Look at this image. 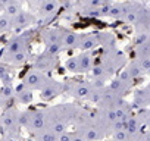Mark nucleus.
<instances>
[{"label":"nucleus","mask_w":150,"mask_h":141,"mask_svg":"<svg viewBox=\"0 0 150 141\" xmlns=\"http://www.w3.org/2000/svg\"><path fill=\"white\" fill-rule=\"evenodd\" d=\"M31 38H33V32H30V31L12 37L6 44L5 54H13L18 51H28V46L31 43Z\"/></svg>","instance_id":"obj_1"},{"label":"nucleus","mask_w":150,"mask_h":141,"mask_svg":"<svg viewBox=\"0 0 150 141\" xmlns=\"http://www.w3.org/2000/svg\"><path fill=\"white\" fill-rule=\"evenodd\" d=\"M49 81V78L41 72V70H33V72H30L25 78H24V85L28 87V88H41L46 82Z\"/></svg>","instance_id":"obj_2"},{"label":"nucleus","mask_w":150,"mask_h":141,"mask_svg":"<svg viewBox=\"0 0 150 141\" xmlns=\"http://www.w3.org/2000/svg\"><path fill=\"white\" fill-rule=\"evenodd\" d=\"M34 15L28 13V12H18L15 16H12V25H13V30H24L27 27H30L33 22H34Z\"/></svg>","instance_id":"obj_3"},{"label":"nucleus","mask_w":150,"mask_h":141,"mask_svg":"<svg viewBox=\"0 0 150 141\" xmlns=\"http://www.w3.org/2000/svg\"><path fill=\"white\" fill-rule=\"evenodd\" d=\"M78 43H80V34L63 30L62 38H60L62 49H78Z\"/></svg>","instance_id":"obj_4"},{"label":"nucleus","mask_w":150,"mask_h":141,"mask_svg":"<svg viewBox=\"0 0 150 141\" xmlns=\"http://www.w3.org/2000/svg\"><path fill=\"white\" fill-rule=\"evenodd\" d=\"M59 11V2L57 0H52V2H41L40 3V16L43 19H49L54 16Z\"/></svg>","instance_id":"obj_5"},{"label":"nucleus","mask_w":150,"mask_h":141,"mask_svg":"<svg viewBox=\"0 0 150 141\" xmlns=\"http://www.w3.org/2000/svg\"><path fill=\"white\" fill-rule=\"evenodd\" d=\"M41 99L43 100H47V99H52V97H54L56 94H59V91H60V85L56 82V81H47L41 88Z\"/></svg>","instance_id":"obj_6"},{"label":"nucleus","mask_w":150,"mask_h":141,"mask_svg":"<svg viewBox=\"0 0 150 141\" xmlns=\"http://www.w3.org/2000/svg\"><path fill=\"white\" fill-rule=\"evenodd\" d=\"M62 32H63V28H49V30L43 31L41 37H43V40H44V43H46V44L60 43Z\"/></svg>","instance_id":"obj_7"},{"label":"nucleus","mask_w":150,"mask_h":141,"mask_svg":"<svg viewBox=\"0 0 150 141\" xmlns=\"http://www.w3.org/2000/svg\"><path fill=\"white\" fill-rule=\"evenodd\" d=\"M99 44L97 40V34H86V35H80V43L78 47L83 50H91Z\"/></svg>","instance_id":"obj_8"},{"label":"nucleus","mask_w":150,"mask_h":141,"mask_svg":"<svg viewBox=\"0 0 150 141\" xmlns=\"http://www.w3.org/2000/svg\"><path fill=\"white\" fill-rule=\"evenodd\" d=\"M35 65H37V69L38 70H49V69H52L54 66V56L53 54H49L46 51L44 54H41L37 59Z\"/></svg>","instance_id":"obj_9"},{"label":"nucleus","mask_w":150,"mask_h":141,"mask_svg":"<svg viewBox=\"0 0 150 141\" xmlns=\"http://www.w3.org/2000/svg\"><path fill=\"white\" fill-rule=\"evenodd\" d=\"M27 57H28V51H18V53H13V54H3V59L11 65H22V63L27 62Z\"/></svg>","instance_id":"obj_10"},{"label":"nucleus","mask_w":150,"mask_h":141,"mask_svg":"<svg viewBox=\"0 0 150 141\" xmlns=\"http://www.w3.org/2000/svg\"><path fill=\"white\" fill-rule=\"evenodd\" d=\"M77 63H78V72H87L91 68V54L84 53L81 56H77Z\"/></svg>","instance_id":"obj_11"},{"label":"nucleus","mask_w":150,"mask_h":141,"mask_svg":"<svg viewBox=\"0 0 150 141\" xmlns=\"http://www.w3.org/2000/svg\"><path fill=\"white\" fill-rule=\"evenodd\" d=\"M97 40H99V44L105 46L106 49H113V46H115V35L110 32L97 34Z\"/></svg>","instance_id":"obj_12"},{"label":"nucleus","mask_w":150,"mask_h":141,"mask_svg":"<svg viewBox=\"0 0 150 141\" xmlns=\"http://www.w3.org/2000/svg\"><path fill=\"white\" fill-rule=\"evenodd\" d=\"M13 30V25H12V16L3 13L0 16V32H9Z\"/></svg>","instance_id":"obj_13"},{"label":"nucleus","mask_w":150,"mask_h":141,"mask_svg":"<svg viewBox=\"0 0 150 141\" xmlns=\"http://www.w3.org/2000/svg\"><path fill=\"white\" fill-rule=\"evenodd\" d=\"M3 9H5V13H6V15H9V16H15L18 12H21V11H22L21 3L18 2V0H12V2H11V3H8Z\"/></svg>","instance_id":"obj_14"},{"label":"nucleus","mask_w":150,"mask_h":141,"mask_svg":"<svg viewBox=\"0 0 150 141\" xmlns=\"http://www.w3.org/2000/svg\"><path fill=\"white\" fill-rule=\"evenodd\" d=\"M16 99H18L21 103H30V102L33 100V94H31V91H28V90H25V91H18V93H16Z\"/></svg>","instance_id":"obj_15"},{"label":"nucleus","mask_w":150,"mask_h":141,"mask_svg":"<svg viewBox=\"0 0 150 141\" xmlns=\"http://www.w3.org/2000/svg\"><path fill=\"white\" fill-rule=\"evenodd\" d=\"M75 93H77V96H80V97H84V96L91 94V90H90V87L87 84H80L77 87V90H75Z\"/></svg>","instance_id":"obj_16"},{"label":"nucleus","mask_w":150,"mask_h":141,"mask_svg":"<svg viewBox=\"0 0 150 141\" xmlns=\"http://www.w3.org/2000/svg\"><path fill=\"white\" fill-rule=\"evenodd\" d=\"M66 69L71 72H78V63H77V57H71L66 62Z\"/></svg>","instance_id":"obj_17"},{"label":"nucleus","mask_w":150,"mask_h":141,"mask_svg":"<svg viewBox=\"0 0 150 141\" xmlns=\"http://www.w3.org/2000/svg\"><path fill=\"white\" fill-rule=\"evenodd\" d=\"M57 140V135L53 132V131H46L40 135V141H56Z\"/></svg>","instance_id":"obj_18"},{"label":"nucleus","mask_w":150,"mask_h":141,"mask_svg":"<svg viewBox=\"0 0 150 141\" xmlns=\"http://www.w3.org/2000/svg\"><path fill=\"white\" fill-rule=\"evenodd\" d=\"M93 75L96 78H102L103 75H106V70H105L103 65H99V66H94L93 68Z\"/></svg>","instance_id":"obj_19"},{"label":"nucleus","mask_w":150,"mask_h":141,"mask_svg":"<svg viewBox=\"0 0 150 141\" xmlns=\"http://www.w3.org/2000/svg\"><path fill=\"white\" fill-rule=\"evenodd\" d=\"M115 138H116V141H124L125 138H128V134L125 129H118L115 132Z\"/></svg>","instance_id":"obj_20"},{"label":"nucleus","mask_w":150,"mask_h":141,"mask_svg":"<svg viewBox=\"0 0 150 141\" xmlns=\"http://www.w3.org/2000/svg\"><path fill=\"white\" fill-rule=\"evenodd\" d=\"M71 138H72V135L63 131L62 134H59V135H57V140H56V141H71Z\"/></svg>","instance_id":"obj_21"},{"label":"nucleus","mask_w":150,"mask_h":141,"mask_svg":"<svg viewBox=\"0 0 150 141\" xmlns=\"http://www.w3.org/2000/svg\"><path fill=\"white\" fill-rule=\"evenodd\" d=\"M2 94H3V96H11V94H12V90H11V87H5V88L2 90Z\"/></svg>","instance_id":"obj_22"},{"label":"nucleus","mask_w":150,"mask_h":141,"mask_svg":"<svg viewBox=\"0 0 150 141\" xmlns=\"http://www.w3.org/2000/svg\"><path fill=\"white\" fill-rule=\"evenodd\" d=\"M71 141H87L83 135H75V137H72L71 138Z\"/></svg>","instance_id":"obj_23"},{"label":"nucleus","mask_w":150,"mask_h":141,"mask_svg":"<svg viewBox=\"0 0 150 141\" xmlns=\"http://www.w3.org/2000/svg\"><path fill=\"white\" fill-rule=\"evenodd\" d=\"M28 2H30L31 5L35 6V5H40V3H41V0H28Z\"/></svg>","instance_id":"obj_24"},{"label":"nucleus","mask_w":150,"mask_h":141,"mask_svg":"<svg viewBox=\"0 0 150 141\" xmlns=\"http://www.w3.org/2000/svg\"><path fill=\"white\" fill-rule=\"evenodd\" d=\"M41 2H52V0H41Z\"/></svg>","instance_id":"obj_25"}]
</instances>
